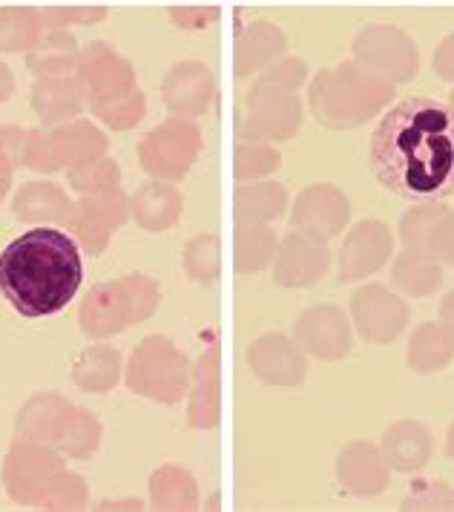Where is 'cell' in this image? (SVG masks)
Instances as JSON below:
<instances>
[{
  "mask_svg": "<svg viewBox=\"0 0 454 512\" xmlns=\"http://www.w3.org/2000/svg\"><path fill=\"white\" fill-rule=\"evenodd\" d=\"M368 162L380 185L409 202H440L454 193V104L414 95L377 124Z\"/></svg>",
  "mask_w": 454,
  "mask_h": 512,
  "instance_id": "obj_1",
  "label": "cell"
},
{
  "mask_svg": "<svg viewBox=\"0 0 454 512\" xmlns=\"http://www.w3.org/2000/svg\"><path fill=\"white\" fill-rule=\"evenodd\" d=\"M84 282V259L75 239L55 228H32L0 254V294L21 317L61 314Z\"/></svg>",
  "mask_w": 454,
  "mask_h": 512,
  "instance_id": "obj_2",
  "label": "cell"
},
{
  "mask_svg": "<svg viewBox=\"0 0 454 512\" xmlns=\"http://www.w3.org/2000/svg\"><path fill=\"white\" fill-rule=\"evenodd\" d=\"M354 314L363 337L374 340V343H386L394 340L400 334V328L406 323V308L403 303H397L391 294H386L383 288H365L357 294L354 300Z\"/></svg>",
  "mask_w": 454,
  "mask_h": 512,
  "instance_id": "obj_3",
  "label": "cell"
},
{
  "mask_svg": "<svg viewBox=\"0 0 454 512\" xmlns=\"http://www.w3.org/2000/svg\"><path fill=\"white\" fill-rule=\"evenodd\" d=\"M299 337L319 357H340L351 349L345 320L334 308H317V311L305 314L299 323Z\"/></svg>",
  "mask_w": 454,
  "mask_h": 512,
  "instance_id": "obj_4",
  "label": "cell"
},
{
  "mask_svg": "<svg viewBox=\"0 0 454 512\" xmlns=\"http://www.w3.org/2000/svg\"><path fill=\"white\" fill-rule=\"evenodd\" d=\"M388 233L383 225H360L357 233L348 239V248H345V256H342V280H354L365 271H374L383 256L388 254Z\"/></svg>",
  "mask_w": 454,
  "mask_h": 512,
  "instance_id": "obj_5",
  "label": "cell"
},
{
  "mask_svg": "<svg viewBox=\"0 0 454 512\" xmlns=\"http://www.w3.org/2000/svg\"><path fill=\"white\" fill-rule=\"evenodd\" d=\"M345 216H348L345 199L331 187H317V190L302 196L299 222L314 233H325V236L337 233V228L345 222Z\"/></svg>",
  "mask_w": 454,
  "mask_h": 512,
  "instance_id": "obj_6",
  "label": "cell"
},
{
  "mask_svg": "<svg viewBox=\"0 0 454 512\" xmlns=\"http://www.w3.org/2000/svg\"><path fill=\"white\" fill-rule=\"evenodd\" d=\"M325 265H328V254L322 245L311 242V239H291L285 245L279 280L285 285H305V282L317 280L325 271Z\"/></svg>",
  "mask_w": 454,
  "mask_h": 512,
  "instance_id": "obj_7",
  "label": "cell"
},
{
  "mask_svg": "<svg viewBox=\"0 0 454 512\" xmlns=\"http://www.w3.org/2000/svg\"><path fill=\"white\" fill-rule=\"evenodd\" d=\"M386 449L391 464L397 469H417L426 464L429 455V441H426V429L414 426V423H403L397 426L386 438Z\"/></svg>",
  "mask_w": 454,
  "mask_h": 512,
  "instance_id": "obj_8",
  "label": "cell"
},
{
  "mask_svg": "<svg viewBox=\"0 0 454 512\" xmlns=\"http://www.w3.org/2000/svg\"><path fill=\"white\" fill-rule=\"evenodd\" d=\"M340 475L345 478V484L357 492H377L383 487V469L377 464V452L368 446H354L345 461L340 464Z\"/></svg>",
  "mask_w": 454,
  "mask_h": 512,
  "instance_id": "obj_9",
  "label": "cell"
},
{
  "mask_svg": "<svg viewBox=\"0 0 454 512\" xmlns=\"http://www.w3.org/2000/svg\"><path fill=\"white\" fill-rule=\"evenodd\" d=\"M397 282L403 288H409L414 294H426L432 291L434 285L440 282L437 268H423V265H411V259H403L400 268H397Z\"/></svg>",
  "mask_w": 454,
  "mask_h": 512,
  "instance_id": "obj_10",
  "label": "cell"
},
{
  "mask_svg": "<svg viewBox=\"0 0 454 512\" xmlns=\"http://www.w3.org/2000/svg\"><path fill=\"white\" fill-rule=\"evenodd\" d=\"M437 67H440V75L454 78V38L452 41H446V49H443V55H440Z\"/></svg>",
  "mask_w": 454,
  "mask_h": 512,
  "instance_id": "obj_11",
  "label": "cell"
},
{
  "mask_svg": "<svg viewBox=\"0 0 454 512\" xmlns=\"http://www.w3.org/2000/svg\"><path fill=\"white\" fill-rule=\"evenodd\" d=\"M446 320H452L454 323V294L449 297V303H446Z\"/></svg>",
  "mask_w": 454,
  "mask_h": 512,
  "instance_id": "obj_12",
  "label": "cell"
},
{
  "mask_svg": "<svg viewBox=\"0 0 454 512\" xmlns=\"http://www.w3.org/2000/svg\"><path fill=\"white\" fill-rule=\"evenodd\" d=\"M449 455L454 458V429H452V443H449Z\"/></svg>",
  "mask_w": 454,
  "mask_h": 512,
  "instance_id": "obj_13",
  "label": "cell"
}]
</instances>
